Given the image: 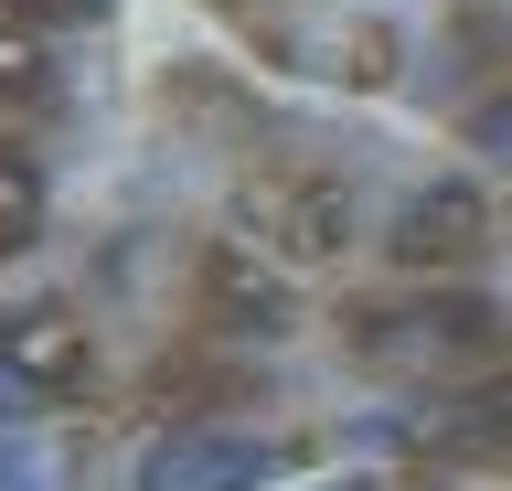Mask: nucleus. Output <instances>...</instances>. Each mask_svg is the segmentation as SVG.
Returning a JSON list of instances; mask_svg holds the SVG:
<instances>
[{
  "instance_id": "nucleus-1",
  "label": "nucleus",
  "mask_w": 512,
  "mask_h": 491,
  "mask_svg": "<svg viewBox=\"0 0 512 491\" xmlns=\"http://www.w3.org/2000/svg\"><path fill=\"white\" fill-rule=\"evenodd\" d=\"M352 353L395 363V374H470L491 353V310H363Z\"/></svg>"
},
{
  "instance_id": "nucleus-2",
  "label": "nucleus",
  "mask_w": 512,
  "mask_h": 491,
  "mask_svg": "<svg viewBox=\"0 0 512 491\" xmlns=\"http://www.w3.org/2000/svg\"><path fill=\"white\" fill-rule=\"evenodd\" d=\"M278 449L267 438H235V427H171L139 459V491H267Z\"/></svg>"
},
{
  "instance_id": "nucleus-3",
  "label": "nucleus",
  "mask_w": 512,
  "mask_h": 491,
  "mask_svg": "<svg viewBox=\"0 0 512 491\" xmlns=\"http://www.w3.org/2000/svg\"><path fill=\"white\" fill-rule=\"evenodd\" d=\"M0 353L22 363L32 385H54V374H75V363H86V331L64 321V310H32V321H22V331H11V342H0Z\"/></svg>"
},
{
  "instance_id": "nucleus-4",
  "label": "nucleus",
  "mask_w": 512,
  "mask_h": 491,
  "mask_svg": "<svg viewBox=\"0 0 512 491\" xmlns=\"http://www.w3.org/2000/svg\"><path fill=\"white\" fill-rule=\"evenodd\" d=\"M470 225H480L470 193H427V203L406 214V235H395V246H406V257H448V246H470Z\"/></svg>"
},
{
  "instance_id": "nucleus-5",
  "label": "nucleus",
  "mask_w": 512,
  "mask_h": 491,
  "mask_svg": "<svg viewBox=\"0 0 512 491\" xmlns=\"http://www.w3.org/2000/svg\"><path fill=\"white\" fill-rule=\"evenodd\" d=\"M32 406H43V385H32V374H22V363H11V353H0V427H11V417H32Z\"/></svg>"
},
{
  "instance_id": "nucleus-6",
  "label": "nucleus",
  "mask_w": 512,
  "mask_h": 491,
  "mask_svg": "<svg viewBox=\"0 0 512 491\" xmlns=\"http://www.w3.org/2000/svg\"><path fill=\"white\" fill-rule=\"evenodd\" d=\"M0 491H43V459H32L22 438H0Z\"/></svg>"
},
{
  "instance_id": "nucleus-7",
  "label": "nucleus",
  "mask_w": 512,
  "mask_h": 491,
  "mask_svg": "<svg viewBox=\"0 0 512 491\" xmlns=\"http://www.w3.org/2000/svg\"><path fill=\"white\" fill-rule=\"evenodd\" d=\"M470 150H491V161H512V97H502V107H480V129H470Z\"/></svg>"
},
{
  "instance_id": "nucleus-8",
  "label": "nucleus",
  "mask_w": 512,
  "mask_h": 491,
  "mask_svg": "<svg viewBox=\"0 0 512 491\" xmlns=\"http://www.w3.org/2000/svg\"><path fill=\"white\" fill-rule=\"evenodd\" d=\"M11 225H22V203H0V246H11Z\"/></svg>"
}]
</instances>
